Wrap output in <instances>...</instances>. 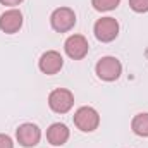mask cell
I'll return each mask as SVG.
<instances>
[{"label":"cell","mask_w":148,"mask_h":148,"mask_svg":"<svg viewBox=\"0 0 148 148\" xmlns=\"http://www.w3.org/2000/svg\"><path fill=\"white\" fill-rule=\"evenodd\" d=\"M62 66H64V59H62V55H60L59 52H55V50L45 52V53L40 57V60H38L40 71L43 74H47V76L57 74L62 69Z\"/></svg>","instance_id":"obj_8"},{"label":"cell","mask_w":148,"mask_h":148,"mask_svg":"<svg viewBox=\"0 0 148 148\" xmlns=\"http://www.w3.org/2000/svg\"><path fill=\"white\" fill-rule=\"evenodd\" d=\"M119 3H121V0H91L93 9H95V10H98V12L114 10Z\"/></svg>","instance_id":"obj_12"},{"label":"cell","mask_w":148,"mask_h":148,"mask_svg":"<svg viewBox=\"0 0 148 148\" xmlns=\"http://www.w3.org/2000/svg\"><path fill=\"white\" fill-rule=\"evenodd\" d=\"M97 76L103 81H115L122 74V64L115 57H102L95 66Z\"/></svg>","instance_id":"obj_4"},{"label":"cell","mask_w":148,"mask_h":148,"mask_svg":"<svg viewBox=\"0 0 148 148\" xmlns=\"http://www.w3.org/2000/svg\"><path fill=\"white\" fill-rule=\"evenodd\" d=\"M16 138L19 141V145L24 148H33L40 143V138H41V131L36 124L33 122H24L17 127L16 131Z\"/></svg>","instance_id":"obj_6"},{"label":"cell","mask_w":148,"mask_h":148,"mask_svg":"<svg viewBox=\"0 0 148 148\" xmlns=\"http://www.w3.org/2000/svg\"><path fill=\"white\" fill-rule=\"evenodd\" d=\"M64 50L66 53L74 59V60H81L86 57L88 50H90V45H88V40L83 36V35H73L66 40L64 43Z\"/></svg>","instance_id":"obj_7"},{"label":"cell","mask_w":148,"mask_h":148,"mask_svg":"<svg viewBox=\"0 0 148 148\" xmlns=\"http://www.w3.org/2000/svg\"><path fill=\"white\" fill-rule=\"evenodd\" d=\"M50 24L57 33H66L73 29L76 24V14L69 7H59L50 16Z\"/></svg>","instance_id":"obj_3"},{"label":"cell","mask_w":148,"mask_h":148,"mask_svg":"<svg viewBox=\"0 0 148 148\" xmlns=\"http://www.w3.org/2000/svg\"><path fill=\"white\" fill-rule=\"evenodd\" d=\"M129 7L138 14L148 12V0H129Z\"/></svg>","instance_id":"obj_13"},{"label":"cell","mask_w":148,"mask_h":148,"mask_svg":"<svg viewBox=\"0 0 148 148\" xmlns=\"http://www.w3.org/2000/svg\"><path fill=\"white\" fill-rule=\"evenodd\" d=\"M131 129L134 134L138 136H148V112H141V114H136L131 121Z\"/></svg>","instance_id":"obj_11"},{"label":"cell","mask_w":148,"mask_h":148,"mask_svg":"<svg viewBox=\"0 0 148 148\" xmlns=\"http://www.w3.org/2000/svg\"><path fill=\"white\" fill-rule=\"evenodd\" d=\"M74 124L83 133H91L100 124V115L93 107H79L74 114Z\"/></svg>","instance_id":"obj_1"},{"label":"cell","mask_w":148,"mask_h":148,"mask_svg":"<svg viewBox=\"0 0 148 148\" xmlns=\"http://www.w3.org/2000/svg\"><path fill=\"white\" fill-rule=\"evenodd\" d=\"M23 0H0V3L2 5H9V7H16V5H19Z\"/></svg>","instance_id":"obj_15"},{"label":"cell","mask_w":148,"mask_h":148,"mask_svg":"<svg viewBox=\"0 0 148 148\" xmlns=\"http://www.w3.org/2000/svg\"><path fill=\"white\" fill-rule=\"evenodd\" d=\"M93 33H95L97 40L102 41V43L114 41L119 35V23L114 17H102L95 23Z\"/></svg>","instance_id":"obj_5"},{"label":"cell","mask_w":148,"mask_h":148,"mask_svg":"<svg viewBox=\"0 0 148 148\" xmlns=\"http://www.w3.org/2000/svg\"><path fill=\"white\" fill-rule=\"evenodd\" d=\"M74 105V95L66 88H57L48 95V107L55 114H67Z\"/></svg>","instance_id":"obj_2"},{"label":"cell","mask_w":148,"mask_h":148,"mask_svg":"<svg viewBox=\"0 0 148 148\" xmlns=\"http://www.w3.org/2000/svg\"><path fill=\"white\" fill-rule=\"evenodd\" d=\"M23 28V14L17 9H9L0 16V29L7 35H14Z\"/></svg>","instance_id":"obj_9"},{"label":"cell","mask_w":148,"mask_h":148,"mask_svg":"<svg viewBox=\"0 0 148 148\" xmlns=\"http://www.w3.org/2000/svg\"><path fill=\"white\" fill-rule=\"evenodd\" d=\"M47 140L50 145L53 147H62L67 143L69 140V129L66 124L62 122H53L48 129H47Z\"/></svg>","instance_id":"obj_10"},{"label":"cell","mask_w":148,"mask_h":148,"mask_svg":"<svg viewBox=\"0 0 148 148\" xmlns=\"http://www.w3.org/2000/svg\"><path fill=\"white\" fill-rule=\"evenodd\" d=\"M0 148H14V141L10 136L0 133Z\"/></svg>","instance_id":"obj_14"}]
</instances>
